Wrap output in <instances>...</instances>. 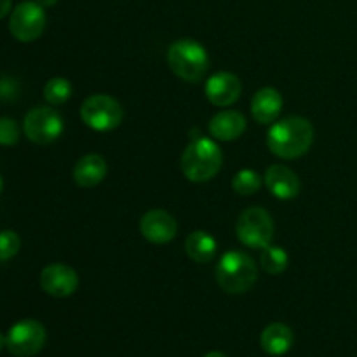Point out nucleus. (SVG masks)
I'll list each match as a JSON object with an SVG mask.
<instances>
[{"mask_svg":"<svg viewBox=\"0 0 357 357\" xmlns=\"http://www.w3.org/2000/svg\"><path fill=\"white\" fill-rule=\"evenodd\" d=\"M314 142V128L305 117H286L275 122L267 136V145L281 159H298L309 152Z\"/></svg>","mask_w":357,"mask_h":357,"instance_id":"nucleus-1","label":"nucleus"},{"mask_svg":"<svg viewBox=\"0 0 357 357\" xmlns=\"http://www.w3.org/2000/svg\"><path fill=\"white\" fill-rule=\"evenodd\" d=\"M223 155L220 146L209 138H197L185 149L181 155V171L187 180L204 183L222 169Z\"/></svg>","mask_w":357,"mask_h":357,"instance_id":"nucleus-2","label":"nucleus"},{"mask_svg":"<svg viewBox=\"0 0 357 357\" xmlns=\"http://www.w3.org/2000/svg\"><path fill=\"white\" fill-rule=\"evenodd\" d=\"M216 282L230 295L250 291L258 279L257 264L243 251H229L216 265Z\"/></svg>","mask_w":357,"mask_h":357,"instance_id":"nucleus-3","label":"nucleus"},{"mask_svg":"<svg viewBox=\"0 0 357 357\" xmlns=\"http://www.w3.org/2000/svg\"><path fill=\"white\" fill-rule=\"evenodd\" d=\"M167 65L176 77L185 82H199L204 79L209 66L204 45L194 38H180L167 51Z\"/></svg>","mask_w":357,"mask_h":357,"instance_id":"nucleus-4","label":"nucleus"},{"mask_svg":"<svg viewBox=\"0 0 357 357\" xmlns=\"http://www.w3.org/2000/svg\"><path fill=\"white\" fill-rule=\"evenodd\" d=\"M80 119L94 131H112L124 119V108L108 94H93L80 107Z\"/></svg>","mask_w":357,"mask_h":357,"instance_id":"nucleus-5","label":"nucleus"},{"mask_svg":"<svg viewBox=\"0 0 357 357\" xmlns=\"http://www.w3.org/2000/svg\"><path fill=\"white\" fill-rule=\"evenodd\" d=\"M236 234L244 246L267 248L274 239V222L264 208H248L241 213Z\"/></svg>","mask_w":357,"mask_h":357,"instance_id":"nucleus-6","label":"nucleus"},{"mask_svg":"<svg viewBox=\"0 0 357 357\" xmlns=\"http://www.w3.org/2000/svg\"><path fill=\"white\" fill-rule=\"evenodd\" d=\"M9 30L20 42H33L40 38L45 30L44 7L31 0L21 2L10 14Z\"/></svg>","mask_w":357,"mask_h":357,"instance_id":"nucleus-7","label":"nucleus"},{"mask_svg":"<svg viewBox=\"0 0 357 357\" xmlns=\"http://www.w3.org/2000/svg\"><path fill=\"white\" fill-rule=\"evenodd\" d=\"M23 131L30 142L37 145H49L63 132V119L54 108H31L23 121Z\"/></svg>","mask_w":357,"mask_h":357,"instance_id":"nucleus-8","label":"nucleus"},{"mask_svg":"<svg viewBox=\"0 0 357 357\" xmlns=\"http://www.w3.org/2000/svg\"><path fill=\"white\" fill-rule=\"evenodd\" d=\"M45 338L44 324L35 319H23L7 333V351L17 357H31L42 351Z\"/></svg>","mask_w":357,"mask_h":357,"instance_id":"nucleus-9","label":"nucleus"},{"mask_svg":"<svg viewBox=\"0 0 357 357\" xmlns=\"http://www.w3.org/2000/svg\"><path fill=\"white\" fill-rule=\"evenodd\" d=\"M40 288L54 298H66L79 288V275L65 264H51L40 272Z\"/></svg>","mask_w":357,"mask_h":357,"instance_id":"nucleus-10","label":"nucleus"},{"mask_svg":"<svg viewBox=\"0 0 357 357\" xmlns=\"http://www.w3.org/2000/svg\"><path fill=\"white\" fill-rule=\"evenodd\" d=\"M139 232L149 243L153 244H166L176 237L178 223L164 209H152L146 215H143L139 222Z\"/></svg>","mask_w":357,"mask_h":357,"instance_id":"nucleus-11","label":"nucleus"},{"mask_svg":"<svg viewBox=\"0 0 357 357\" xmlns=\"http://www.w3.org/2000/svg\"><path fill=\"white\" fill-rule=\"evenodd\" d=\"M239 77L230 72H218L211 75L206 82V98L211 101L215 107H230L236 103L241 96Z\"/></svg>","mask_w":357,"mask_h":357,"instance_id":"nucleus-12","label":"nucleus"},{"mask_svg":"<svg viewBox=\"0 0 357 357\" xmlns=\"http://www.w3.org/2000/svg\"><path fill=\"white\" fill-rule=\"evenodd\" d=\"M265 187L268 188L274 197L288 201V199L296 197L300 194V180L295 171L282 164H274L265 171Z\"/></svg>","mask_w":357,"mask_h":357,"instance_id":"nucleus-13","label":"nucleus"},{"mask_svg":"<svg viewBox=\"0 0 357 357\" xmlns=\"http://www.w3.org/2000/svg\"><path fill=\"white\" fill-rule=\"evenodd\" d=\"M282 110L281 93L274 87H264L257 91L251 100V114L258 124H272L278 121Z\"/></svg>","mask_w":357,"mask_h":357,"instance_id":"nucleus-14","label":"nucleus"},{"mask_svg":"<svg viewBox=\"0 0 357 357\" xmlns=\"http://www.w3.org/2000/svg\"><path fill=\"white\" fill-rule=\"evenodd\" d=\"M108 173L107 160L98 153H87L77 160L73 167V180L79 187L93 188L105 180Z\"/></svg>","mask_w":357,"mask_h":357,"instance_id":"nucleus-15","label":"nucleus"},{"mask_svg":"<svg viewBox=\"0 0 357 357\" xmlns=\"http://www.w3.org/2000/svg\"><path fill=\"white\" fill-rule=\"evenodd\" d=\"M246 131V117L237 110H223L209 121V132L213 138L232 142Z\"/></svg>","mask_w":357,"mask_h":357,"instance_id":"nucleus-16","label":"nucleus"},{"mask_svg":"<svg viewBox=\"0 0 357 357\" xmlns=\"http://www.w3.org/2000/svg\"><path fill=\"white\" fill-rule=\"evenodd\" d=\"M260 345L267 354L284 356L293 347L291 328L282 323H272L261 331Z\"/></svg>","mask_w":357,"mask_h":357,"instance_id":"nucleus-17","label":"nucleus"},{"mask_svg":"<svg viewBox=\"0 0 357 357\" xmlns=\"http://www.w3.org/2000/svg\"><path fill=\"white\" fill-rule=\"evenodd\" d=\"M185 250L195 264H208L216 255V241L204 230H195L185 241Z\"/></svg>","mask_w":357,"mask_h":357,"instance_id":"nucleus-18","label":"nucleus"},{"mask_svg":"<svg viewBox=\"0 0 357 357\" xmlns=\"http://www.w3.org/2000/svg\"><path fill=\"white\" fill-rule=\"evenodd\" d=\"M288 253H286L281 246H272L271 244V246L264 248V251H261L260 264L261 268H264L268 275L282 274V272L288 268Z\"/></svg>","mask_w":357,"mask_h":357,"instance_id":"nucleus-19","label":"nucleus"},{"mask_svg":"<svg viewBox=\"0 0 357 357\" xmlns=\"http://www.w3.org/2000/svg\"><path fill=\"white\" fill-rule=\"evenodd\" d=\"M72 96V84L65 77L49 79L44 86V98L51 105H63Z\"/></svg>","mask_w":357,"mask_h":357,"instance_id":"nucleus-20","label":"nucleus"},{"mask_svg":"<svg viewBox=\"0 0 357 357\" xmlns=\"http://www.w3.org/2000/svg\"><path fill=\"white\" fill-rule=\"evenodd\" d=\"M261 183H264L261 176L253 169H243L232 178V188L239 195L257 194L260 190Z\"/></svg>","mask_w":357,"mask_h":357,"instance_id":"nucleus-21","label":"nucleus"},{"mask_svg":"<svg viewBox=\"0 0 357 357\" xmlns=\"http://www.w3.org/2000/svg\"><path fill=\"white\" fill-rule=\"evenodd\" d=\"M21 248V239L14 230L0 232V261H7L17 255Z\"/></svg>","mask_w":357,"mask_h":357,"instance_id":"nucleus-22","label":"nucleus"},{"mask_svg":"<svg viewBox=\"0 0 357 357\" xmlns=\"http://www.w3.org/2000/svg\"><path fill=\"white\" fill-rule=\"evenodd\" d=\"M20 142V128L10 117H0V145L13 146Z\"/></svg>","mask_w":357,"mask_h":357,"instance_id":"nucleus-23","label":"nucleus"},{"mask_svg":"<svg viewBox=\"0 0 357 357\" xmlns=\"http://www.w3.org/2000/svg\"><path fill=\"white\" fill-rule=\"evenodd\" d=\"M21 93V86L13 77H2L0 79V100L14 101Z\"/></svg>","mask_w":357,"mask_h":357,"instance_id":"nucleus-24","label":"nucleus"},{"mask_svg":"<svg viewBox=\"0 0 357 357\" xmlns=\"http://www.w3.org/2000/svg\"><path fill=\"white\" fill-rule=\"evenodd\" d=\"M10 0H0V20H2V17H6L7 14H9V10H10Z\"/></svg>","mask_w":357,"mask_h":357,"instance_id":"nucleus-25","label":"nucleus"},{"mask_svg":"<svg viewBox=\"0 0 357 357\" xmlns=\"http://www.w3.org/2000/svg\"><path fill=\"white\" fill-rule=\"evenodd\" d=\"M38 3H40L42 7H51V6H54L56 2H58V0H37Z\"/></svg>","mask_w":357,"mask_h":357,"instance_id":"nucleus-26","label":"nucleus"},{"mask_svg":"<svg viewBox=\"0 0 357 357\" xmlns=\"http://www.w3.org/2000/svg\"><path fill=\"white\" fill-rule=\"evenodd\" d=\"M204 357H227L223 352H218V351H213V352H208Z\"/></svg>","mask_w":357,"mask_h":357,"instance_id":"nucleus-27","label":"nucleus"},{"mask_svg":"<svg viewBox=\"0 0 357 357\" xmlns=\"http://www.w3.org/2000/svg\"><path fill=\"white\" fill-rule=\"evenodd\" d=\"M3 347H7V337H3V335L0 333V351H2Z\"/></svg>","mask_w":357,"mask_h":357,"instance_id":"nucleus-28","label":"nucleus"},{"mask_svg":"<svg viewBox=\"0 0 357 357\" xmlns=\"http://www.w3.org/2000/svg\"><path fill=\"white\" fill-rule=\"evenodd\" d=\"M2 188H3V181H2V178H0V194H2Z\"/></svg>","mask_w":357,"mask_h":357,"instance_id":"nucleus-29","label":"nucleus"}]
</instances>
